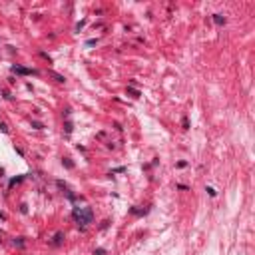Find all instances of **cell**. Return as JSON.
Returning <instances> with one entry per match:
<instances>
[{
	"instance_id": "cell-1",
	"label": "cell",
	"mask_w": 255,
	"mask_h": 255,
	"mask_svg": "<svg viewBox=\"0 0 255 255\" xmlns=\"http://www.w3.org/2000/svg\"><path fill=\"white\" fill-rule=\"evenodd\" d=\"M72 215H74V219L78 221V223H82V225L92 223V217H94V213H92L90 207H76L72 211Z\"/></svg>"
},
{
	"instance_id": "cell-2",
	"label": "cell",
	"mask_w": 255,
	"mask_h": 255,
	"mask_svg": "<svg viewBox=\"0 0 255 255\" xmlns=\"http://www.w3.org/2000/svg\"><path fill=\"white\" fill-rule=\"evenodd\" d=\"M12 70H14L16 74H24V76L26 74H36V72H32V70H28V68H20V66H14Z\"/></svg>"
},
{
	"instance_id": "cell-3",
	"label": "cell",
	"mask_w": 255,
	"mask_h": 255,
	"mask_svg": "<svg viewBox=\"0 0 255 255\" xmlns=\"http://www.w3.org/2000/svg\"><path fill=\"white\" fill-rule=\"evenodd\" d=\"M213 22L221 26V24H225V16H221V14H213Z\"/></svg>"
},
{
	"instance_id": "cell-4",
	"label": "cell",
	"mask_w": 255,
	"mask_h": 255,
	"mask_svg": "<svg viewBox=\"0 0 255 255\" xmlns=\"http://www.w3.org/2000/svg\"><path fill=\"white\" fill-rule=\"evenodd\" d=\"M62 239H64V233H56V235H54L52 245H60V243H62Z\"/></svg>"
},
{
	"instance_id": "cell-5",
	"label": "cell",
	"mask_w": 255,
	"mask_h": 255,
	"mask_svg": "<svg viewBox=\"0 0 255 255\" xmlns=\"http://www.w3.org/2000/svg\"><path fill=\"white\" fill-rule=\"evenodd\" d=\"M50 76L54 80H56V82H64V76H60V74H56V72H50Z\"/></svg>"
},
{
	"instance_id": "cell-6",
	"label": "cell",
	"mask_w": 255,
	"mask_h": 255,
	"mask_svg": "<svg viewBox=\"0 0 255 255\" xmlns=\"http://www.w3.org/2000/svg\"><path fill=\"white\" fill-rule=\"evenodd\" d=\"M128 92H130V94H132L134 98H140V92H138V90H134V88H128Z\"/></svg>"
},
{
	"instance_id": "cell-7",
	"label": "cell",
	"mask_w": 255,
	"mask_h": 255,
	"mask_svg": "<svg viewBox=\"0 0 255 255\" xmlns=\"http://www.w3.org/2000/svg\"><path fill=\"white\" fill-rule=\"evenodd\" d=\"M207 191H209V195H211V197H215V193H217L213 187H207Z\"/></svg>"
},
{
	"instance_id": "cell-8",
	"label": "cell",
	"mask_w": 255,
	"mask_h": 255,
	"mask_svg": "<svg viewBox=\"0 0 255 255\" xmlns=\"http://www.w3.org/2000/svg\"><path fill=\"white\" fill-rule=\"evenodd\" d=\"M181 124H183V128H186V130L189 128V122H187V118H183V120H181Z\"/></svg>"
},
{
	"instance_id": "cell-9",
	"label": "cell",
	"mask_w": 255,
	"mask_h": 255,
	"mask_svg": "<svg viewBox=\"0 0 255 255\" xmlns=\"http://www.w3.org/2000/svg\"><path fill=\"white\" fill-rule=\"evenodd\" d=\"M14 243H16L18 247H22V245H24V241H22V239H14Z\"/></svg>"
},
{
	"instance_id": "cell-10",
	"label": "cell",
	"mask_w": 255,
	"mask_h": 255,
	"mask_svg": "<svg viewBox=\"0 0 255 255\" xmlns=\"http://www.w3.org/2000/svg\"><path fill=\"white\" fill-rule=\"evenodd\" d=\"M106 251H104V249H96V251H94V255H104Z\"/></svg>"
}]
</instances>
